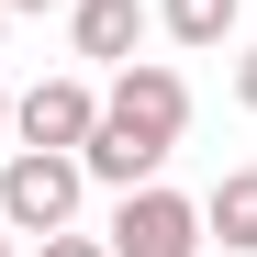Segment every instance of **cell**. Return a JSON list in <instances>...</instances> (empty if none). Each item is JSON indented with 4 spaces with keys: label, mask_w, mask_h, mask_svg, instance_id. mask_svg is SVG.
<instances>
[{
    "label": "cell",
    "mask_w": 257,
    "mask_h": 257,
    "mask_svg": "<svg viewBox=\"0 0 257 257\" xmlns=\"http://www.w3.org/2000/svg\"><path fill=\"white\" fill-rule=\"evenodd\" d=\"M235 12H246V0H157V23L179 34V45H224V34H235Z\"/></svg>",
    "instance_id": "cell-7"
},
{
    "label": "cell",
    "mask_w": 257,
    "mask_h": 257,
    "mask_svg": "<svg viewBox=\"0 0 257 257\" xmlns=\"http://www.w3.org/2000/svg\"><path fill=\"white\" fill-rule=\"evenodd\" d=\"M235 101H246V112H257V45H246V56H235Z\"/></svg>",
    "instance_id": "cell-9"
},
{
    "label": "cell",
    "mask_w": 257,
    "mask_h": 257,
    "mask_svg": "<svg viewBox=\"0 0 257 257\" xmlns=\"http://www.w3.org/2000/svg\"><path fill=\"white\" fill-rule=\"evenodd\" d=\"M0 135H12V90H0Z\"/></svg>",
    "instance_id": "cell-11"
},
{
    "label": "cell",
    "mask_w": 257,
    "mask_h": 257,
    "mask_svg": "<svg viewBox=\"0 0 257 257\" xmlns=\"http://www.w3.org/2000/svg\"><path fill=\"white\" fill-rule=\"evenodd\" d=\"M0 257H12V224H0Z\"/></svg>",
    "instance_id": "cell-12"
},
{
    "label": "cell",
    "mask_w": 257,
    "mask_h": 257,
    "mask_svg": "<svg viewBox=\"0 0 257 257\" xmlns=\"http://www.w3.org/2000/svg\"><path fill=\"white\" fill-rule=\"evenodd\" d=\"M34 257H112L101 235H34Z\"/></svg>",
    "instance_id": "cell-8"
},
{
    "label": "cell",
    "mask_w": 257,
    "mask_h": 257,
    "mask_svg": "<svg viewBox=\"0 0 257 257\" xmlns=\"http://www.w3.org/2000/svg\"><path fill=\"white\" fill-rule=\"evenodd\" d=\"M246 168H257V157H246Z\"/></svg>",
    "instance_id": "cell-14"
},
{
    "label": "cell",
    "mask_w": 257,
    "mask_h": 257,
    "mask_svg": "<svg viewBox=\"0 0 257 257\" xmlns=\"http://www.w3.org/2000/svg\"><path fill=\"white\" fill-rule=\"evenodd\" d=\"M201 235H224L235 257H257V168L212 179V201H201Z\"/></svg>",
    "instance_id": "cell-6"
},
{
    "label": "cell",
    "mask_w": 257,
    "mask_h": 257,
    "mask_svg": "<svg viewBox=\"0 0 257 257\" xmlns=\"http://www.w3.org/2000/svg\"><path fill=\"white\" fill-rule=\"evenodd\" d=\"M0 23H12V12H0Z\"/></svg>",
    "instance_id": "cell-13"
},
{
    "label": "cell",
    "mask_w": 257,
    "mask_h": 257,
    "mask_svg": "<svg viewBox=\"0 0 257 257\" xmlns=\"http://www.w3.org/2000/svg\"><path fill=\"white\" fill-rule=\"evenodd\" d=\"M0 12H67V0H0Z\"/></svg>",
    "instance_id": "cell-10"
},
{
    "label": "cell",
    "mask_w": 257,
    "mask_h": 257,
    "mask_svg": "<svg viewBox=\"0 0 257 257\" xmlns=\"http://www.w3.org/2000/svg\"><path fill=\"white\" fill-rule=\"evenodd\" d=\"M90 123H101V90H90V78H34V90L12 101V135L23 146H90Z\"/></svg>",
    "instance_id": "cell-4"
},
{
    "label": "cell",
    "mask_w": 257,
    "mask_h": 257,
    "mask_svg": "<svg viewBox=\"0 0 257 257\" xmlns=\"http://www.w3.org/2000/svg\"><path fill=\"white\" fill-rule=\"evenodd\" d=\"M190 135V78L179 67H157V56H123L112 67V90H101V123H90V146H78V168L112 190H135L168 168V146Z\"/></svg>",
    "instance_id": "cell-1"
},
{
    "label": "cell",
    "mask_w": 257,
    "mask_h": 257,
    "mask_svg": "<svg viewBox=\"0 0 257 257\" xmlns=\"http://www.w3.org/2000/svg\"><path fill=\"white\" fill-rule=\"evenodd\" d=\"M101 246H112V257H201V201H179V190H157V179H135Z\"/></svg>",
    "instance_id": "cell-3"
},
{
    "label": "cell",
    "mask_w": 257,
    "mask_h": 257,
    "mask_svg": "<svg viewBox=\"0 0 257 257\" xmlns=\"http://www.w3.org/2000/svg\"><path fill=\"white\" fill-rule=\"evenodd\" d=\"M78 190H90V168H78L67 146H12V168H0V224L12 235H67L78 224Z\"/></svg>",
    "instance_id": "cell-2"
},
{
    "label": "cell",
    "mask_w": 257,
    "mask_h": 257,
    "mask_svg": "<svg viewBox=\"0 0 257 257\" xmlns=\"http://www.w3.org/2000/svg\"><path fill=\"white\" fill-rule=\"evenodd\" d=\"M146 23H157V0H67V45L90 67H123L146 45Z\"/></svg>",
    "instance_id": "cell-5"
}]
</instances>
